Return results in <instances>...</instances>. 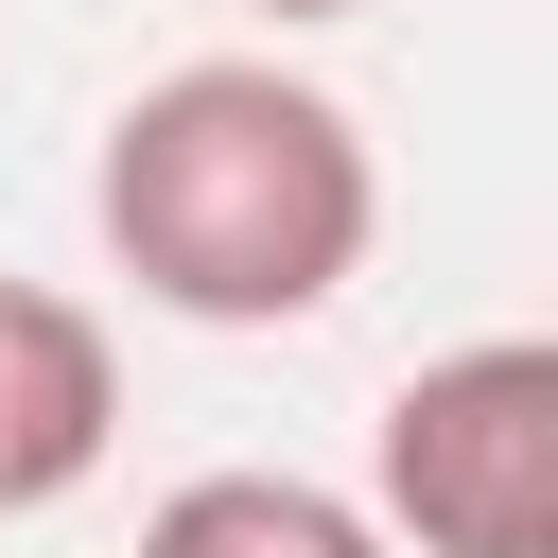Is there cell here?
Instances as JSON below:
<instances>
[{"label": "cell", "instance_id": "2", "mask_svg": "<svg viewBox=\"0 0 558 558\" xmlns=\"http://www.w3.org/2000/svg\"><path fill=\"white\" fill-rule=\"evenodd\" d=\"M366 523L418 558H558V349L471 331V349L401 366V401L366 436Z\"/></svg>", "mask_w": 558, "mask_h": 558}, {"label": "cell", "instance_id": "4", "mask_svg": "<svg viewBox=\"0 0 558 558\" xmlns=\"http://www.w3.org/2000/svg\"><path fill=\"white\" fill-rule=\"evenodd\" d=\"M140 558H401V541L314 471H192V488H157Z\"/></svg>", "mask_w": 558, "mask_h": 558}, {"label": "cell", "instance_id": "3", "mask_svg": "<svg viewBox=\"0 0 558 558\" xmlns=\"http://www.w3.org/2000/svg\"><path fill=\"white\" fill-rule=\"evenodd\" d=\"M105 436H122V349H105V314L52 296V279H0V523H17V506H70V488L105 471Z\"/></svg>", "mask_w": 558, "mask_h": 558}, {"label": "cell", "instance_id": "5", "mask_svg": "<svg viewBox=\"0 0 558 558\" xmlns=\"http://www.w3.org/2000/svg\"><path fill=\"white\" fill-rule=\"evenodd\" d=\"M244 17H279V35H296V17H366V0H244Z\"/></svg>", "mask_w": 558, "mask_h": 558}, {"label": "cell", "instance_id": "1", "mask_svg": "<svg viewBox=\"0 0 558 558\" xmlns=\"http://www.w3.org/2000/svg\"><path fill=\"white\" fill-rule=\"evenodd\" d=\"M87 227H105V262H122L157 314H192V331H296V314H331V296L366 279L384 174H366V122H349L314 70H279V52H192V70H157V87L105 122Z\"/></svg>", "mask_w": 558, "mask_h": 558}]
</instances>
